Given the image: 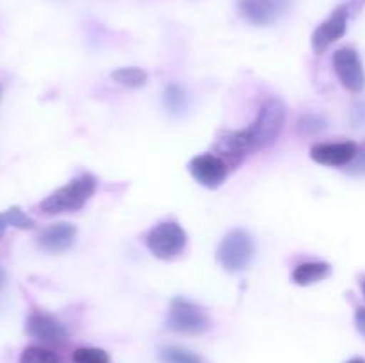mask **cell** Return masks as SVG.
<instances>
[{
  "label": "cell",
  "instance_id": "cell-1",
  "mask_svg": "<svg viewBox=\"0 0 365 363\" xmlns=\"http://www.w3.org/2000/svg\"><path fill=\"white\" fill-rule=\"evenodd\" d=\"M287 110L282 100L269 98L260 107L257 120L241 132H230L220 142V148L232 159L239 160L245 155L273 144L285 125Z\"/></svg>",
  "mask_w": 365,
  "mask_h": 363
},
{
  "label": "cell",
  "instance_id": "cell-2",
  "mask_svg": "<svg viewBox=\"0 0 365 363\" xmlns=\"http://www.w3.org/2000/svg\"><path fill=\"white\" fill-rule=\"evenodd\" d=\"M95 177L84 173L81 177L73 178L70 184L53 191L48 198L43 199L39 209H41V212L50 214V216L63 212H75V210H81L86 205V201L95 194Z\"/></svg>",
  "mask_w": 365,
  "mask_h": 363
},
{
  "label": "cell",
  "instance_id": "cell-3",
  "mask_svg": "<svg viewBox=\"0 0 365 363\" xmlns=\"http://www.w3.org/2000/svg\"><path fill=\"white\" fill-rule=\"evenodd\" d=\"M255 256V244L248 231L234 230L221 241L217 248V260L228 273H241L252 263Z\"/></svg>",
  "mask_w": 365,
  "mask_h": 363
},
{
  "label": "cell",
  "instance_id": "cell-4",
  "mask_svg": "<svg viewBox=\"0 0 365 363\" xmlns=\"http://www.w3.org/2000/svg\"><path fill=\"white\" fill-rule=\"evenodd\" d=\"M166 327L182 335H202L210 327V320L207 313L195 302L184 298H175L171 301Z\"/></svg>",
  "mask_w": 365,
  "mask_h": 363
},
{
  "label": "cell",
  "instance_id": "cell-5",
  "mask_svg": "<svg viewBox=\"0 0 365 363\" xmlns=\"http://www.w3.org/2000/svg\"><path fill=\"white\" fill-rule=\"evenodd\" d=\"M187 235L177 223H160L152 228L146 237V246L153 256L160 260H171L184 251Z\"/></svg>",
  "mask_w": 365,
  "mask_h": 363
},
{
  "label": "cell",
  "instance_id": "cell-6",
  "mask_svg": "<svg viewBox=\"0 0 365 363\" xmlns=\"http://www.w3.org/2000/svg\"><path fill=\"white\" fill-rule=\"evenodd\" d=\"M334 70L337 73L339 80L348 91L360 93L365 88V71L364 64L360 60L359 52L351 46L337 50L334 53Z\"/></svg>",
  "mask_w": 365,
  "mask_h": 363
},
{
  "label": "cell",
  "instance_id": "cell-7",
  "mask_svg": "<svg viewBox=\"0 0 365 363\" xmlns=\"http://www.w3.org/2000/svg\"><path fill=\"white\" fill-rule=\"evenodd\" d=\"M291 4L292 0H239V13L252 25L266 27L280 20Z\"/></svg>",
  "mask_w": 365,
  "mask_h": 363
},
{
  "label": "cell",
  "instance_id": "cell-8",
  "mask_svg": "<svg viewBox=\"0 0 365 363\" xmlns=\"http://www.w3.org/2000/svg\"><path fill=\"white\" fill-rule=\"evenodd\" d=\"M348 18L349 11L346 7V4L335 7L331 11L330 16L319 25V27L314 31L312 34V48L316 53L327 52V48L330 45H334L335 41L342 38L346 34V28H348Z\"/></svg>",
  "mask_w": 365,
  "mask_h": 363
},
{
  "label": "cell",
  "instance_id": "cell-9",
  "mask_svg": "<svg viewBox=\"0 0 365 363\" xmlns=\"http://www.w3.org/2000/svg\"><path fill=\"white\" fill-rule=\"evenodd\" d=\"M189 171H191L192 178L203 187L216 189L227 180L228 164L221 157L212 155V153H203V155L195 157L189 162Z\"/></svg>",
  "mask_w": 365,
  "mask_h": 363
},
{
  "label": "cell",
  "instance_id": "cell-10",
  "mask_svg": "<svg viewBox=\"0 0 365 363\" xmlns=\"http://www.w3.org/2000/svg\"><path fill=\"white\" fill-rule=\"evenodd\" d=\"M27 333L46 345H61L66 342V327L48 313L36 312L27 319Z\"/></svg>",
  "mask_w": 365,
  "mask_h": 363
},
{
  "label": "cell",
  "instance_id": "cell-11",
  "mask_svg": "<svg viewBox=\"0 0 365 363\" xmlns=\"http://www.w3.org/2000/svg\"><path fill=\"white\" fill-rule=\"evenodd\" d=\"M359 146L351 141L344 142H321L310 148V157L321 166L341 167L349 166L351 160L355 159Z\"/></svg>",
  "mask_w": 365,
  "mask_h": 363
},
{
  "label": "cell",
  "instance_id": "cell-12",
  "mask_svg": "<svg viewBox=\"0 0 365 363\" xmlns=\"http://www.w3.org/2000/svg\"><path fill=\"white\" fill-rule=\"evenodd\" d=\"M75 230L73 224L68 223H57L46 228L41 235H39V248L45 249L48 253H63L70 249L75 242Z\"/></svg>",
  "mask_w": 365,
  "mask_h": 363
},
{
  "label": "cell",
  "instance_id": "cell-13",
  "mask_svg": "<svg viewBox=\"0 0 365 363\" xmlns=\"http://www.w3.org/2000/svg\"><path fill=\"white\" fill-rule=\"evenodd\" d=\"M331 267L327 262H305L299 263L294 270H292V281L296 285H312L317 281L324 280V278L330 276Z\"/></svg>",
  "mask_w": 365,
  "mask_h": 363
},
{
  "label": "cell",
  "instance_id": "cell-14",
  "mask_svg": "<svg viewBox=\"0 0 365 363\" xmlns=\"http://www.w3.org/2000/svg\"><path fill=\"white\" fill-rule=\"evenodd\" d=\"M164 105L173 116H182L187 110V96L178 84H168L164 89Z\"/></svg>",
  "mask_w": 365,
  "mask_h": 363
},
{
  "label": "cell",
  "instance_id": "cell-15",
  "mask_svg": "<svg viewBox=\"0 0 365 363\" xmlns=\"http://www.w3.org/2000/svg\"><path fill=\"white\" fill-rule=\"evenodd\" d=\"M159 358L163 363H203V359L192 351L178 345H166L160 347Z\"/></svg>",
  "mask_w": 365,
  "mask_h": 363
},
{
  "label": "cell",
  "instance_id": "cell-16",
  "mask_svg": "<svg viewBox=\"0 0 365 363\" xmlns=\"http://www.w3.org/2000/svg\"><path fill=\"white\" fill-rule=\"evenodd\" d=\"M113 80L125 88H141L148 80V75L141 68H120L113 73Z\"/></svg>",
  "mask_w": 365,
  "mask_h": 363
},
{
  "label": "cell",
  "instance_id": "cell-17",
  "mask_svg": "<svg viewBox=\"0 0 365 363\" xmlns=\"http://www.w3.org/2000/svg\"><path fill=\"white\" fill-rule=\"evenodd\" d=\"M20 363H64L61 356L39 345H31L20 356Z\"/></svg>",
  "mask_w": 365,
  "mask_h": 363
},
{
  "label": "cell",
  "instance_id": "cell-18",
  "mask_svg": "<svg viewBox=\"0 0 365 363\" xmlns=\"http://www.w3.org/2000/svg\"><path fill=\"white\" fill-rule=\"evenodd\" d=\"M73 363H109V354L98 347H78L71 354Z\"/></svg>",
  "mask_w": 365,
  "mask_h": 363
},
{
  "label": "cell",
  "instance_id": "cell-19",
  "mask_svg": "<svg viewBox=\"0 0 365 363\" xmlns=\"http://www.w3.org/2000/svg\"><path fill=\"white\" fill-rule=\"evenodd\" d=\"M328 127V121L324 120L321 114H303L298 121V130L302 132L303 135H314L323 132L324 128Z\"/></svg>",
  "mask_w": 365,
  "mask_h": 363
},
{
  "label": "cell",
  "instance_id": "cell-20",
  "mask_svg": "<svg viewBox=\"0 0 365 363\" xmlns=\"http://www.w3.org/2000/svg\"><path fill=\"white\" fill-rule=\"evenodd\" d=\"M4 216H6L7 224L18 228V230H32V228H34V221H32L20 206H11L9 210L4 212Z\"/></svg>",
  "mask_w": 365,
  "mask_h": 363
},
{
  "label": "cell",
  "instance_id": "cell-21",
  "mask_svg": "<svg viewBox=\"0 0 365 363\" xmlns=\"http://www.w3.org/2000/svg\"><path fill=\"white\" fill-rule=\"evenodd\" d=\"M349 173L351 174H365V144L359 148L355 159L349 164Z\"/></svg>",
  "mask_w": 365,
  "mask_h": 363
},
{
  "label": "cell",
  "instance_id": "cell-22",
  "mask_svg": "<svg viewBox=\"0 0 365 363\" xmlns=\"http://www.w3.org/2000/svg\"><path fill=\"white\" fill-rule=\"evenodd\" d=\"M355 324L359 333L365 338V308H359L355 313Z\"/></svg>",
  "mask_w": 365,
  "mask_h": 363
},
{
  "label": "cell",
  "instance_id": "cell-23",
  "mask_svg": "<svg viewBox=\"0 0 365 363\" xmlns=\"http://www.w3.org/2000/svg\"><path fill=\"white\" fill-rule=\"evenodd\" d=\"M364 4L365 0H349V2L346 4V7H348L349 14H351V13H359V11L364 7Z\"/></svg>",
  "mask_w": 365,
  "mask_h": 363
},
{
  "label": "cell",
  "instance_id": "cell-24",
  "mask_svg": "<svg viewBox=\"0 0 365 363\" xmlns=\"http://www.w3.org/2000/svg\"><path fill=\"white\" fill-rule=\"evenodd\" d=\"M7 226H9V224H7L6 216H4V214H0V237H2L4 231L7 230Z\"/></svg>",
  "mask_w": 365,
  "mask_h": 363
},
{
  "label": "cell",
  "instance_id": "cell-25",
  "mask_svg": "<svg viewBox=\"0 0 365 363\" xmlns=\"http://www.w3.org/2000/svg\"><path fill=\"white\" fill-rule=\"evenodd\" d=\"M4 285H6V273H4V269L0 267V290H2Z\"/></svg>",
  "mask_w": 365,
  "mask_h": 363
},
{
  "label": "cell",
  "instance_id": "cell-26",
  "mask_svg": "<svg viewBox=\"0 0 365 363\" xmlns=\"http://www.w3.org/2000/svg\"><path fill=\"white\" fill-rule=\"evenodd\" d=\"M346 363H365V359L364 358H353V359H349V362H346Z\"/></svg>",
  "mask_w": 365,
  "mask_h": 363
},
{
  "label": "cell",
  "instance_id": "cell-27",
  "mask_svg": "<svg viewBox=\"0 0 365 363\" xmlns=\"http://www.w3.org/2000/svg\"><path fill=\"white\" fill-rule=\"evenodd\" d=\"M362 292H364V295H365V278L362 280Z\"/></svg>",
  "mask_w": 365,
  "mask_h": 363
}]
</instances>
